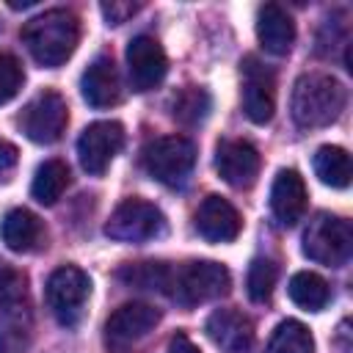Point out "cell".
<instances>
[{
	"instance_id": "7",
	"label": "cell",
	"mask_w": 353,
	"mask_h": 353,
	"mask_svg": "<svg viewBox=\"0 0 353 353\" xmlns=\"http://www.w3.org/2000/svg\"><path fill=\"white\" fill-rule=\"evenodd\" d=\"M165 232V215L143 199H124L110 221L105 223V234L119 243H146Z\"/></svg>"
},
{
	"instance_id": "32",
	"label": "cell",
	"mask_w": 353,
	"mask_h": 353,
	"mask_svg": "<svg viewBox=\"0 0 353 353\" xmlns=\"http://www.w3.org/2000/svg\"><path fill=\"white\" fill-rule=\"evenodd\" d=\"M165 353H201V350L190 342L188 334H174L171 342H168V350H165Z\"/></svg>"
},
{
	"instance_id": "23",
	"label": "cell",
	"mask_w": 353,
	"mask_h": 353,
	"mask_svg": "<svg viewBox=\"0 0 353 353\" xmlns=\"http://www.w3.org/2000/svg\"><path fill=\"white\" fill-rule=\"evenodd\" d=\"M210 110H212V99H210V94H207L204 88H199V85L182 88V91L174 97V105H171V116H174L179 124H185V127L201 124V121L210 116Z\"/></svg>"
},
{
	"instance_id": "2",
	"label": "cell",
	"mask_w": 353,
	"mask_h": 353,
	"mask_svg": "<svg viewBox=\"0 0 353 353\" xmlns=\"http://www.w3.org/2000/svg\"><path fill=\"white\" fill-rule=\"evenodd\" d=\"M77 39H80L77 17L66 8L44 11L30 22H25L22 28V41L28 44L33 61L47 69L66 63L77 47Z\"/></svg>"
},
{
	"instance_id": "18",
	"label": "cell",
	"mask_w": 353,
	"mask_h": 353,
	"mask_svg": "<svg viewBox=\"0 0 353 353\" xmlns=\"http://www.w3.org/2000/svg\"><path fill=\"white\" fill-rule=\"evenodd\" d=\"M256 39L270 55H287L295 41V22L279 3H265L256 11Z\"/></svg>"
},
{
	"instance_id": "19",
	"label": "cell",
	"mask_w": 353,
	"mask_h": 353,
	"mask_svg": "<svg viewBox=\"0 0 353 353\" xmlns=\"http://www.w3.org/2000/svg\"><path fill=\"white\" fill-rule=\"evenodd\" d=\"M0 237L11 251L28 254V251H36L47 234H44V223L39 221V215H33L25 207H14L0 221Z\"/></svg>"
},
{
	"instance_id": "29",
	"label": "cell",
	"mask_w": 353,
	"mask_h": 353,
	"mask_svg": "<svg viewBox=\"0 0 353 353\" xmlns=\"http://www.w3.org/2000/svg\"><path fill=\"white\" fill-rule=\"evenodd\" d=\"M99 8H102V17H105L108 25H121L127 17H132V14L138 11L135 3H119V0H113V3H102Z\"/></svg>"
},
{
	"instance_id": "30",
	"label": "cell",
	"mask_w": 353,
	"mask_h": 353,
	"mask_svg": "<svg viewBox=\"0 0 353 353\" xmlns=\"http://www.w3.org/2000/svg\"><path fill=\"white\" fill-rule=\"evenodd\" d=\"M25 345H28V339L22 336V331L17 325L0 328V353H22Z\"/></svg>"
},
{
	"instance_id": "3",
	"label": "cell",
	"mask_w": 353,
	"mask_h": 353,
	"mask_svg": "<svg viewBox=\"0 0 353 353\" xmlns=\"http://www.w3.org/2000/svg\"><path fill=\"white\" fill-rule=\"evenodd\" d=\"M141 160L152 179L176 188L188 182L196 165V143L185 135H163L143 146Z\"/></svg>"
},
{
	"instance_id": "27",
	"label": "cell",
	"mask_w": 353,
	"mask_h": 353,
	"mask_svg": "<svg viewBox=\"0 0 353 353\" xmlns=\"http://www.w3.org/2000/svg\"><path fill=\"white\" fill-rule=\"evenodd\" d=\"M22 83H25V72H22L19 58L0 52V105L11 102L19 94Z\"/></svg>"
},
{
	"instance_id": "24",
	"label": "cell",
	"mask_w": 353,
	"mask_h": 353,
	"mask_svg": "<svg viewBox=\"0 0 353 353\" xmlns=\"http://www.w3.org/2000/svg\"><path fill=\"white\" fill-rule=\"evenodd\" d=\"M171 268L165 262H135V265H124L119 270V279L127 281L130 287H141V290H157V292H168L171 287Z\"/></svg>"
},
{
	"instance_id": "11",
	"label": "cell",
	"mask_w": 353,
	"mask_h": 353,
	"mask_svg": "<svg viewBox=\"0 0 353 353\" xmlns=\"http://www.w3.org/2000/svg\"><path fill=\"white\" fill-rule=\"evenodd\" d=\"M259 152L254 143L240 141V138H226L218 143L215 149V168L221 174V179L237 190H245L256 182L259 176Z\"/></svg>"
},
{
	"instance_id": "13",
	"label": "cell",
	"mask_w": 353,
	"mask_h": 353,
	"mask_svg": "<svg viewBox=\"0 0 353 353\" xmlns=\"http://www.w3.org/2000/svg\"><path fill=\"white\" fill-rule=\"evenodd\" d=\"M157 323H160V309L141 303V301L121 303L105 323V339L113 347H124V345L143 339Z\"/></svg>"
},
{
	"instance_id": "31",
	"label": "cell",
	"mask_w": 353,
	"mask_h": 353,
	"mask_svg": "<svg viewBox=\"0 0 353 353\" xmlns=\"http://www.w3.org/2000/svg\"><path fill=\"white\" fill-rule=\"evenodd\" d=\"M17 160H19L17 146L8 141H0V182H8V176L17 168Z\"/></svg>"
},
{
	"instance_id": "21",
	"label": "cell",
	"mask_w": 353,
	"mask_h": 353,
	"mask_svg": "<svg viewBox=\"0 0 353 353\" xmlns=\"http://www.w3.org/2000/svg\"><path fill=\"white\" fill-rule=\"evenodd\" d=\"M66 185H69V165L63 160H44L36 168V176H33V185H30V196L39 204L50 207L63 196Z\"/></svg>"
},
{
	"instance_id": "6",
	"label": "cell",
	"mask_w": 353,
	"mask_h": 353,
	"mask_svg": "<svg viewBox=\"0 0 353 353\" xmlns=\"http://www.w3.org/2000/svg\"><path fill=\"white\" fill-rule=\"evenodd\" d=\"M69 124V108H66V99L52 91V88H44L39 91L19 113V130L25 132L28 141L33 143H55L63 130Z\"/></svg>"
},
{
	"instance_id": "12",
	"label": "cell",
	"mask_w": 353,
	"mask_h": 353,
	"mask_svg": "<svg viewBox=\"0 0 353 353\" xmlns=\"http://www.w3.org/2000/svg\"><path fill=\"white\" fill-rule=\"evenodd\" d=\"M127 72H130V83H132L135 91H149L154 85H160L165 72H168V58H165L160 41L146 36V33L130 39V44H127Z\"/></svg>"
},
{
	"instance_id": "20",
	"label": "cell",
	"mask_w": 353,
	"mask_h": 353,
	"mask_svg": "<svg viewBox=\"0 0 353 353\" xmlns=\"http://www.w3.org/2000/svg\"><path fill=\"white\" fill-rule=\"evenodd\" d=\"M312 165H314V174L323 185L336 188V190L350 185V154L342 146H331V143L320 146L314 152Z\"/></svg>"
},
{
	"instance_id": "16",
	"label": "cell",
	"mask_w": 353,
	"mask_h": 353,
	"mask_svg": "<svg viewBox=\"0 0 353 353\" xmlns=\"http://www.w3.org/2000/svg\"><path fill=\"white\" fill-rule=\"evenodd\" d=\"M270 212L281 226H295L306 212V185L295 168H281L270 188Z\"/></svg>"
},
{
	"instance_id": "17",
	"label": "cell",
	"mask_w": 353,
	"mask_h": 353,
	"mask_svg": "<svg viewBox=\"0 0 353 353\" xmlns=\"http://www.w3.org/2000/svg\"><path fill=\"white\" fill-rule=\"evenodd\" d=\"M80 94L91 108H110L119 102V72L110 55H97L80 77Z\"/></svg>"
},
{
	"instance_id": "28",
	"label": "cell",
	"mask_w": 353,
	"mask_h": 353,
	"mask_svg": "<svg viewBox=\"0 0 353 353\" xmlns=\"http://www.w3.org/2000/svg\"><path fill=\"white\" fill-rule=\"evenodd\" d=\"M22 292H25V276H19V273H14V270H6V273L0 276V306L14 303Z\"/></svg>"
},
{
	"instance_id": "9",
	"label": "cell",
	"mask_w": 353,
	"mask_h": 353,
	"mask_svg": "<svg viewBox=\"0 0 353 353\" xmlns=\"http://www.w3.org/2000/svg\"><path fill=\"white\" fill-rule=\"evenodd\" d=\"M124 146V127L119 121H94L77 138V157L83 171L99 176Z\"/></svg>"
},
{
	"instance_id": "8",
	"label": "cell",
	"mask_w": 353,
	"mask_h": 353,
	"mask_svg": "<svg viewBox=\"0 0 353 353\" xmlns=\"http://www.w3.org/2000/svg\"><path fill=\"white\" fill-rule=\"evenodd\" d=\"M88 295H91V279L74 265H63L52 270L44 287L47 306L63 325H72L80 320Z\"/></svg>"
},
{
	"instance_id": "26",
	"label": "cell",
	"mask_w": 353,
	"mask_h": 353,
	"mask_svg": "<svg viewBox=\"0 0 353 353\" xmlns=\"http://www.w3.org/2000/svg\"><path fill=\"white\" fill-rule=\"evenodd\" d=\"M276 279H279V268L273 259L268 256H256L251 265H248V273H245V292L251 301L256 303H265L276 287Z\"/></svg>"
},
{
	"instance_id": "4",
	"label": "cell",
	"mask_w": 353,
	"mask_h": 353,
	"mask_svg": "<svg viewBox=\"0 0 353 353\" xmlns=\"http://www.w3.org/2000/svg\"><path fill=\"white\" fill-rule=\"evenodd\" d=\"M353 251V229L345 218L317 212L303 232V254L328 268H342Z\"/></svg>"
},
{
	"instance_id": "1",
	"label": "cell",
	"mask_w": 353,
	"mask_h": 353,
	"mask_svg": "<svg viewBox=\"0 0 353 353\" xmlns=\"http://www.w3.org/2000/svg\"><path fill=\"white\" fill-rule=\"evenodd\" d=\"M345 102H347V91L336 77L323 72H306L292 85L290 113L298 127L314 130L336 121L339 113L345 110Z\"/></svg>"
},
{
	"instance_id": "5",
	"label": "cell",
	"mask_w": 353,
	"mask_h": 353,
	"mask_svg": "<svg viewBox=\"0 0 353 353\" xmlns=\"http://www.w3.org/2000/svg\"><path fill=\"white\" fill-rule=\"evenodd\" d=\"M171 295L182 303V306H196L204 301H215L221 295L229 292L232 287V276L226 270V265L212 262V259H196L182 265L174 276H171Z\"/></svg>"
},
{
	"instance_id": "10",
	"label": "cell",
	"mask_w": 353,
	"mask_h": 353,
	"mask_svg": "<svg viewBox=\"0 0 353 353\" xmlns=\"http://www.w3.org/2000/svg\"><path fill=\"white\" fill-rule=\"evenodd\" d=\"M243 110L254 124H268L276 110V80L254 55L243 58Z\"/></svg>"
},
{
	"instance_id": "25",
	"label": "cell",
	"mask_w": 353,
	"mask_h": 353,
	"mask_svg": "<svg viewBox=\"0 0 353 353\" xmlns=\"http://www.w3.org/2000/svg\"><path fill=\"white\" fill-rule=\"evenodd\" d=\"M268 353H314V336L301 320H284L276 325Z\"/></svg>"
},
{
	"instance_id": "14",
	"label": "cell",
	"mask_w": 353,
	"mask_h": 353,
	"mask_svg": "<svg viewBox=\"0 0 353 353\" xmlns=\"http://www.w3.org/2000/svg\"><path fill=\"white\" fill-rule=\"evenodd\" d=\"M204 331L223 353H248L254 345V323L237 309H215Z\"/></svg>"
},
{
	"instance_id": "15",
	"label": "cell",
	"mask_w": 353,
	"mask_h": 353,
	"mask_svg": "<svg viewBox=\"0 0 353 353\" xmlns=\"http://www.w3.org/2000/svg\"><path fill=\"white\" fill-rule=\"evenodd\" d=\"M243 218L223 196H207L196 210V232L210 243H232L240 234Z\"/></svg>"
},
{
	"instance_id": "22",
	"label": "cell",
	"mask_w": 353,
	"mask_h": 353,
	"mask_svg": "<svg viewBox=\"0 0 353 353\" xmlns=\"http://www.w3.org/2000/svg\"><path fill=\"white\" fill-rule=\"evenodd\" d=\"M287 292H290V301H292L295 306L306 309V312H320V309H325V303H328V298H331V290H328L325 279L317 276V273H312V270L295 273V276L290 279V284H287Z\"/></svg>"
}]
</instances>
